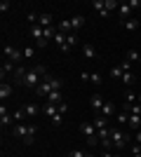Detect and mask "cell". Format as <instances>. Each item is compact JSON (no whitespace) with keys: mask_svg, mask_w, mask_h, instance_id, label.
I'll return each instance as SVG.
<instances>
[{"mask_svg":"<svg viewBox=\"0 0 141 157\" xmlns=\"http://www.w3.org/2000/svg\"><path fill=\"white\" fill-rule=\"evenodd\" d=\"M45 78H47V68H45V66H40V63H35L33 68H28V71H26L24 87H28V89H38V85H40Z\"/></svg>","mask_w":141,"mask_h":157,"instance_id":"obj_1","label":"cell"},{"mask_svg":"<svg viewBox=\"0 0 141 157\" xmlns=\"http://www.w3.org/2000/svg\"><path fill=\"white\" fill-rule=\"evenodd\" d=\"M80 134L87 138V145H89V148H94V145L101 141V138H99V131H96V127H94V122H82V124H80Z\"/></svg>","mask_w":141,"mask_h":157,"instance_id":"obj_2","label":"cell"},{"mask_svg":"<svg viewBox=\"0 0 141 157\" xmlns=\"http://www.w3.org/2000/svg\"><path fill=\"white\" fill-rule=\"evenodd\" d=\"M111 141H113V148L122 150V148H127V143H129V134L122 131V129H113L111 131Z\"/></svg>","mask_w":141,"mask_h":157,"instance_id":"obj_3","label":"cell"},{"mask_svg":"<svg viewBox=\"0 0 141 157\" xmlns=\"http://www.w3.org/2000/svg\"><path fill=\"white\" fill-rule=\"evenodd\" d=\"M2 54H5V59H7V61H12L14 66H17L21 59H24V49H17L14 45H5V47H2Z\"/></svg>","mask_w":141,"mask_h":157,"instance_id":"obj_4","label":"cell"},{"mask_svg":"<svg viewBox=\"0 0 141 157\" xmlns=\"http://www.w3.org/2000/svg\"><path fill=\"white\" fill-rule=\"evenodd\" d=\"M49 92H52V75H47L40 85H38V89H35V94L42 96V98H47V94H49Z\"/></svg>","mask_w":141,"mask_h":157,"instance_id":"obj_5","label":"cell"},{"mask_svg":"<svg viewBox=\"0 0 141 157\" xmlns=\"http://www.w3.org/2000/svg\"><path fill=\"white\" fill-rule=\"evenodd\" d=\"M24 78H26V68L24 66H17L12 73V82L14 85H24Z\"/></svg>","mask_w":141,"mask_h":157,"instance_id":"obj_6","label":"cell"},{"mask_svg":"<svg viewBox=\"0 0 141 157\" xmlns=\"http://www.w3.org/2000/svg\"><path fill=\"white\" fill-rule=\"evenodd\" d=\"M12 122H14V117L10 115V113H7L5 103H2V105H0V124H2V129H5V127H10Z\"/></svg>","mask_w":141,"mask_h":157,"instance_id":"obj_7","label":"cell"},{"mask_svg":"<svg viewBox=\"0 0 141 157\" xmlns=\"http://www.w3.org/2000/svg\"><path fill=\"white\" fill-rule=\"evenodd\" d=\"M118 14L122 17V21L132 19V5H129V2H120V5H118Z\"/></svg>","mask_w":141,"mask_h":157,"instance_id":"obj_8","label":"cell"},{"mask_svg":"<svg viewBox=\"0 0 141 157\" xmlns=\"http://www.w3.org/2000/svg\"><path fill=\"white\" fill-rule=\"evenodd\" d=\"M92 7L96 10V12H99V17H104V19H106L108 14H111V12L106 10V0H94V2H92Z\"/></svg>","mask_w":141,"mask_h":157,"instance_id":"obj_9","label":"cell"},{"mask_svg":"<svg viewBox=\"0 0 141 157\" xmlns=\"http://www.w3.org/2000/svg\"><path fill=\"white\" fill-rule=\"evenodd\" d=\"M68 35L66 33H57V35H54V42H57V45H59V49L61 52H68Z\"/></svg>","mask_w":141,"mask_h":157,"instance_id":"obj_10","label":"cell"},{"mask_svg":"<svg viewBox=\"0 0 141 157\" xmlns=\"http://www.w3.org/2000/svg\"><path fill=\"white\" fill-rule=\"evenodd\" d=\"M104 103H106V101H104V98H101L99 94H94V96L89 98V105H92V110H94V113H101V108H104Z\"/></svg>","mask_w":141,"mask_h":157,"instance_id":"obj_11","label":"cell"},{"mask_svg":"<svg viewBox=\"0 0 141 157\" xmlns=\"http://www.w3.org/2000/svg\"><path fill=\"white\" fill-rule=\"evenodd\" d=\"M113 113H115V103H113V101H106V103H104V108H101V113H99V115H104L106 120H111V117H113Z\"/></svg>","mask_w":141,"mask_h":157,"instance_id":"obj_12","label":"cell"},{"mask_svg":"<svg viewBox=\"0 0 141 157\" xmlns=\"http://www.w3.org/2000/svg\"><path fill=\"white\" fill-rule=\"evenodd\" d=\"M52 14H47V12H42V14H38V26L40 28H49L52 26Z\"/></svg>","mask_w":141,"mask_h":157,"instance_id":"obj_13","label":"cell"},{"mask_svg":"<svg viewBox=\"0 0 141 157\" xmlns=\"http://www.w3.org/2000/svg\"><path fill=\"white\" fill-rule=\"evenodd\" d=\"M82 56H85L87 61L96 59V49H94V45H82Z\"/></svg>","mask_w":141,"mask_h":157,"instance_id":"obj_14","label":"cell"},{"mask_svg":"<svg viewBox=\"0 0 141 157\" xmlns=\"http://www.w3.org/2000/svg\"><path fill=\"white\" fill-rule=\"evenodd\" d=\"M12 82H2V85H0V98H2V101H5V98H10L12 96Z\"/></svg>","mask_w":141,"mask_h":157,"instance_id":"obj_15","label":"cell"},{"mask_svg":"<svg viewBox=\"0 0 141 157\" xmlns=\"http://www.w3.org/2000/svg\"><path fill=\"white\" fill-rule=\"evenodd\" d=\"M31 38H33L35 42L45 40V28H40V26H31Z\"/></svg>","mask_w":141,"mask_h":157,"instance_id":"obj_16","label":"cell"},{"mask_svg":"<svg viewBox=\"0 0 141 157\" xmlns=\"http://www.w3.org/2000/svg\"><path fill=\"white\" fill-rule=\"evenodd\" d=\"M14 68H17V66H14L12 63V61H2V68H0V75H2V82H5V75H7V73H14Z\"/></svg>","mask_w":141,"mask_h":157,"instance_id":"obj_17","label":"cell"},{"mask_svg":"<svg viewBox=\"0 0 141 157\" xmlns=\"http://www.w3.org/2000/svg\"><path fill=\"white\" fill-rule=\"evenodd\" d=\"M24 113H26V117H35L40 113V108H38V103H28V105H24Z\"/></svg>","mask_w":141,"mask_h":157,"instance_id":"obj_18","label":"cell"},{"mask_svg":"<svg viewBox=\"0 0 141 157\" xmlns=\"http://www.w3.org/2000/svg\"><path fill=\"white\" fill-rule=\"evenodd\" d=\"M82 24H85V17H82V14H75L73 19H71V28H73V33L78 31V28H82Z\"/></svg>","mask_w":141,"mask_h":157,"instance_id":"obj_19","label":"cell"},{"mask_svg":"<svg viewBox=\"0 0 141 157\" xmlns=\"http://www.w3.org/2000/svg\"><path fill=\"white\" fill-rule=\"evenodd\" d=\"M129 129L132 131H139V127H141V115H129Z\"/></svg>","mask_w":141,"mask_h":157,"instance_id":"obj_20","label":"cell"},{"mask_svg":"<svg viewBox=\"0 0 141 157\" xmlns=\"http://www.w3.org/2000/svg\"><path fill=\"white\" fill-rule=\"evenodd\" d=\"M59 98H61V89H54V92L47 94V103H57V105H59L61 103Z\"/></svg>","mask_w":141,"mask_h":157,"instance_id":"obj_21","label":"cell"},{"mask_svg":"<svg viewBox=\"0 0 141 157\" xmlns=\"http://www.w3.org/2000/svg\"><path fill=\"white\" fill-rule=\"evenodd\" d=\"M57 113H59V105H57V103H47V105H45V115H47L49 120H52Z\"/></svg>","mask_w":141,"mask_h":157,"instance_id":"obj_22","label":"cell"},{"mask_svg":"<svg viewBox=\"0 0 141 157\" xmlns=\"http://www.w3.org/2000/svg\"><path fill=\"white\" fill-rule=\"evenodd\" d=\"M122 28H125V31H136V28H139V21L136 19H127V21H122Z\"/></svg>","mask_w":141,"mask_h":157,"instance_id":"obj_23","label":"cell"},{"mask_svg":"<svg viewBox=\"0 0 141 157\" xmlns=\"http://www.w3.org/2000/svg\"><path fill=\"white\" fill-rule=\"evenodd\" d=\"M92 122H94V127H96V131H99V129H104V127H106V122H108V120L104 117V115H99V113H96V117H94Z\"/></svg>","mask_w":141,"mask_h":157,"instance_id":"obj_24","label":"cell"},{"mask_svg":"<svg viewBox=\"0 0 141 157\" xmlns=\"http://www.w3.org/2000/svg\"><path fill=\"white\" fill-rule=\"evenodd\" d=\"M136 101H139V96L127 89V92H125V105H132V103H136Z\"/></svg>","mask_w":141,"mask_h":157,"instance_id":"obj_25","label":"cell"},{"mask_svg":"<svg viewBox=\"0 0 141 157\" xmlns=\"http://www.w3.org/2000/svg\"><path fill=\"white\" fill-rule=\"evenodd\" d=\"M24 59H28V61H31V59H35V47H31V45H28V47H24Z\"/></svg>","mask_w":141,"mask_h":157,"instance_id":"obj_26","label":"cell"},{"mask_svg":"<svg viewBox=\"0 0 141 157\" xmlns=\"http://www.w3.org/2000/svg\"><path fill=\"white\" fill-rule=\"evenodd\" d=\"M127 122H129V113L120 110V113H118V124H127Z\"/></svg>","mask_w":141,"mask_h":157,"instance_id":"obj_27","label":"cell"},{"mask_svg":"<svg viewBox=\"0 0 141 157\" xmlns=\"http://www.w3.org/2000/svg\"><path fill=\"white\" fill-rule=\"evenodd\" d=\"M120 82H122V85H132V82H134V73H125V75H122V78H120Z\"/></svg>","mask_w":141,"mask_h":157,"instance_id":"obj_28","label":"cell"},{"mask_svg":"<svg viewBox=\"0 0 141 157\" xmlns=\"http://www.w3.org/2000/svg\"><path fill=\"white\" fill-rule=\"evenodd\" d=\"M127 61H139V63H141V54L136 52V49H129V52H127Z\"/></svg>","mask_w":141,"mask_h":157,"instance_id":"obj_29","label":"cell"},{"mask_svg":"<svg viewBox=\"0 0 141 157\" xmlns=\"http://www.w3.org/2000/svg\"><path fill=\"white\" fill-rule=\"evenodd\" d=\"M122 75H125V71H122L120 66H115V68H111V78H115V80H120Z\"/></svg>","mask_w":141,"mask_h":157,"instance_id":"obj_30","label":"cell"},{"mask_svg":"<svg viewBox=\"0 0 141 157\" xmlns=\"http://www.w3.org/2000/svg\"><path fill=\"white\" fill-rule=\"evenodd\" d=\"M12 117H14V122H21V120L26 117V113H24V108H17V110L12 113Z\"/></svg>","mask_w":141,"mask_h":157,"instance_id":"obj_31","label":"cell"},{"mask_svg":"<svg viewBox=\"0 0 141 157\" xmlns=\"http://www.w3.org/2000/svg\"><path fill=\"white\" fill-rule=\"evenodd\" d=\"M111 131H113V129H108V127L99 129V138H101V141H106V138H111Z\"/></svg>","mask_w":141,"mask_h":157,"instance_id":"obj_32","label":"cell"},{"mask_svg":"<svg viewBox=\"0 0 141 157\" xmlns=\"http://www.w3.org/2000/svg\"><path fill=\"white\" fill-rule=\"evenodd\" d=\"M118 5H120V2H115V0H106V10H108V12H115Z\"/></svg>","mask_w":141,"mask_h":157,"instance_id":"obj_33","label":"cell"},{"mask_svg":"<svg viewBox=\"0 0 141 157\" xmlns=\"http://www.w3.org/2000/svg\"><path fill=\"white\" fill-rule=\"evenodd\" d=\"M120 68H122L125 73H132V61H127V59H125V61L120 63Z\"/></svg>","mask_w":141,"mask_h":157,"instance_id":"obj_34","label":"cell"},{"mask_svg":"<svg viewBox=\"0 0 141 157\" xmlns=\"http://www.w3.org/2000/svg\"><path fill=\"white\" fill-rule=\"evenodd\" d=\"M61 117H64V115H61V113H57V115L49 120V122H52V127H59V124H61Z\"/></svg>","mask_w":141,"mask_h":157,"instance_id":"obj_35","label":"cell"},{"mask_svg":"<svg viewBox=\"0 0 141 157\" xmlns=\"http://www.w3.org/2000/svg\"><path fill=\"white\" fill-rule=\"evenodd\" d=\"M10 7H12V5H10V0H2V2H0V12H2V14L10 12Z\"/></svg>","mask_w":141,"mask_h":157,"instance_id":"obj_36","label":"cell"},{"mask_svg":"<svg viewBox=\"0 0 141 157\" xmlns=\"http://www.w3.org/2000/svg\"><path fill=\"white\" fill-rule=\"evenodd\" d=\"M66 42H68V49H71V47H73L75 42H78V38H75V33H68V40H66Z\"/></svg>","mask_w":141,"mask_h":157,"instance_id":"obj_37","label":"cell"},{"mask_svg":"<svg viewBox=\"0 0 141 157\" xmlns=\"http://www.w3.org/2000/svg\"><path fill=\"white\" fill-rule=\"evenodd\" d=\"M85 155H87V152H82V150H71L66 157H85Z\"/></svg>","mask_w":141,"mask_h":157,"instance_id":"obj_38","label":"cell"},{"mask_svg":"<svg viewBox=\"0 0 141 157\" xmlns=\"http://www.w3.org/2000/svg\"><path fill=\"white\" fill-rule=\"evenodd\" d=\"M89 80H92L94 85H101V75H99V73H92V75H89Z\"/></svg>","mask_w":141,"mask_h":157,"instance_id":"obj_39","label":"cell"},{"mask_svg":"<svg viewBox=\"0 0 141 157\" xmlns=\"http://www.w3.org/2000/svg\"><path fill=\"white\" fill-rule=\"evenodd\" d=\"M26 19H28V24H38V14H35V12H31V14L26 17Z\"/></svg>","mask_w":141,"mask_h":157,"instance_id":"obj_40","label":"cell"},{"mask_svg":"<svg viewBox=\"0 0 141 157\" xmlns=\"http://www.w3.org/2000/svg\"><path fill=\"white\" fill-rule=\"evenodd\" d=\"M59 113H61V115H66V113H68V103H59Z\"/></svg>","mask_w":141,"mask_h":157,"instance_id":"obj_41","label":"cell"},{"mask_svg":"<svg viewBox=\"0 0 141 157\" xmlns=\"http://www.w3.org/2000/svg\"><path fill=\"white\" fill-rule=\"evenodd\" d=\"M129 5H132V10H134V7H141V0H129Z\"/></svg>","mask_w":141,"mask_h":157,"instance_id":"obj_42","label":"cell"},{"mask_svg":"<svg viewBox=\"0 0 141 157\" xmlns=\"http://www.w3.org/2000/svg\"><path fill=\"white\" fill-rule=\"evenodd\" d=\"M101 157H118V155H113V152H111V150H106V152H104V155H101Z\"/></svg>","mask_w":141,"mask_h":157,"instance_id":"obj_43","label":"cell"},{"mask_svg":"<svg viewBox=\"0 0 141 157\" xmlns=\"http://www.w3.org/2000/svg\"><path fill=\"white\" fill-rule=\"evenodd\" d=\"M136 143L141 145V131H136Z\"/></svg>","mask_w":141,"mask_h":157,"instance_id":"obj_44","label":"cell"},{"mask_svg":"<svg viewBox=\"0 0 141 157\" xmlns=\"http://www.w3.org/2000/svg\"><path fill=\"white\" fill-rule=\"evenodd\" d=\"M85 157H94V155H89V152H87V155H85Z\"/></svg>","mask_w":141,"mask_h":157,"instance_id":"obj_45","label":"cell"},{"mask_svg":"<svg viewBox=\"0 0 141 157\" xmlns=\"http://www.w3.org/2000/svg\"><path fill=\"white\" fill-rule=\"evenodd\" d=\"M139 103H141V94H139Z\"/></svg>","mask_w":141,"mask_h":157,"instance_id":"obj_46","label":"cell"}]
</instances>
